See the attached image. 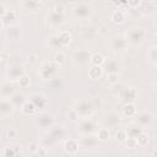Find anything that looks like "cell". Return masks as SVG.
<instances>
[{"label": "cell", "mask_w": 157, "mask_h": 157, "mask_svg": "<svg viewBox=\"0 0 157 157\" xmlns=\"http://www.w3.org/2000/svg\"><path fill=\"white\" fill-rule=\"evenodd\" d=\"M13 112V103L9 99L0 101V117H7Z\"/></svg>", "instance_id": "1"}, {"label": "cell", "mask_w": 157, "mask_h": 157, "mask_svg": "<svg viewBox=\"0 0 157 157\" xmlns=\"http://www.w3.org/2000/svg\"><path fill=\"white\" fill-rule=\"evenodd\" d=\"M144 37H145V32L141 29V28H134L131 32H130V42H132L134 44H139L144 40Z\"/></svg>", "instance_id": "2"}, {"label": "cell", "mask_w": 157, "mask_h": 157, "mask_svg": "<svg viewBox=\"0 0 157 157\" xmlns=\"http://www.w3.org/2000/svg\"><path fill=\"white\" fill-rule=\"evenodd\" d=\"M74 13H75V16L81 17V18L88 17V16L91 15V7L87 6V5H80V6H76V7L74 9Z\"/></svg>", "instance_id": "3"}, {"label": "cell", "mask_w": 157, "mask_h": 157, "mask_svg": "<svg viewBox=\"0 0 157 157\" xmlns=\"http://www.w3.org/2000/svg\"><path fill=\"white\" fill-rule=\"evenodd\" d=\"M90 58H91L90 52H86V50H80V52H76V54H75V60L81 64L87 63L90 60Z\"/></svg>", "instance_id": "4"}, {"label": "cell", "mask_w": 157, "mask_h": 157, "mask_svg": "<svg viewBox=\"0 0 157 157\" xmlns=\"http://www.w3.org/2000/svg\"><path fill=\"white\" fill-rule=\"evenodd\" d=\"M0 92H1L2 96L7 97V96H10V94H13L15 88H13V86H12L10 82H5V83L1 85V87H0Z\"/></svg>", "instance_id": "5"}, {"label": "cell", "mask_w": 157, "mask_h": 157, "mask_svg": "<svg viewBox=\"0 0 157 157\" xmlns=\"http://www.w3.org/2000/svg\"><path fill=\"white\" fill-rule=\"evenodd\" d=\"M92 108H93V107H90L87 103L83 102V103H81L80 105H77V108H75V110L77 112V114L80 113V114H82V115H87V114L91 113Z\"/></svg>", "instance_id": "6"}, {"label": "cell", "mask_w": 157, "mask_h": 157, "mask_svg": "<svg viewBox=\"0 0 157 157\" xmlns=\"http://www.w3.org/2000/svg\"><path fill=\"white\" fill-rule=\"evenodd\" d=\"M56 37H58V40H59V43L61 44V45H66L69 42H70V39H71V36H70V33L69 32H60L59 34H56Z\"/></svg>", "instance_id": "7"}, {"label": "cell", "mask_w": 157, "mask_h": 157, "mask_svg": "<svg viewBox=\"0 0 157 157\" xmlns=\"http://www.w3.org/2000/svg\"><path fill=\"white\" fill-rule=\"evenodd\" d=\"M88 75L91 78H98L101 75H102V67L99 65H93L90 71H88Z\"/></svg>", "instance_id": "8"}, {"label": "cell", "mask_w": 157, "mask_h": 157, "mask_svg": "<svg viewBox=\"0 0 157 157\" xmlns=\"http://www.w3.org/2000/svg\"><path fill=\"white\" fill-rule=\"evenodd\" d=\"M50 22L52 23H55V25H59V23H63L64 22V17H63V13H59V12H55L53 11L50 13V17H49Z\"/></svg>", "instance_id": "9"}, {"label": "cell", "mask_w": 157, "mask_h": 157, "mask_svg": "<svg viewBox=\"0 0 157 157\" xmlns=\"http://www.w3.org/2000/svg\"><path fill=\"white\" fill-rule=\"evenodd\" d=\"M32 103L36 105V107H42L45 104V98L42 96V94H34L32 97Z\"/></svg>", "instance_id": "10"}, {"label": "cell", "mask_w": 157, "mask_h": 157, "mask_svg": "<svg viewBox=\"0 0 157 157\" xmlns=\"http://www.w3.org/2000/svg\"><path fill=\"white\" fill-rule=\"evenodd\" d=\"M22 110L26 113V114H33L34 112H36V105L31 102H26V103H23V105H22Z\"/></svg>", "instance_id": "11"}, {"label": "cell", "mask_w": 157, "mask_h": 157, "mask_svg": "<svg viewBox=\"0 0 157 157\" xmlns=\"http://www.w3.org/2000/svg\"><path fill=\"white\" fill-rule=\"evenodd\" d=\"M90 60L93 63V65H101V64L104 61V58H103L102 54L96 53V54H93V55L90 58Z\"/></svg>", "instance_id": "12"}, {"label": "cell", "mask_w": 157, "mask_h": 157, "mask_svg": "<svg viewBox=\"0 0 157 157\" xmlns=\"http://www.w3.org/2000/svg\"><path fill=\"white\" fill-rule=\"evenodd\" d=\"M77 147H78V145H77V142L74 141V140H70V141H67V142L65 144V148H66L67 151H70V152H75V151L77 150Z\"/></svg>", "instance_id": "13"}, {"label": "cell", "mask_w": 157, "mask_h": 157, "mask_svg": "<svg viewBox=\"0 0 157 157\" xmlns=\"http://www.w3.org/2000/svg\"><path fill=\"white\" fill-rule=\"evenodd\" d=\"M124 12L123 11H115L113 15H112V20L114 22H123L124 21Z\"/></svg>", "instance_id": "14"}, {"label": "cell", "mask_w": 157, "mask_h": 157, "mask_svg": "<svg viewBox=\"0 0 157 157\" xmlns=\"http://www.w3.org/2000/svg\"><path fill=\"white\" fill-rule=\"evenodd\" d=\"M126 47V40L123 38H117L114 40V48L115 49H124Z\"/></svg>", "instance_id": "15"}, {"label": "cell", "mask_w": 157, "mask_h": 157, "mask_svg": "<svg viewBox=\"0 0 157 157\" xmlns=\"http://www.w3.org/2000/svg\"><path fill=\"white\" fill-rule=\"evenodd\" d=\"M135 113V108H134V105H131V104H126L125 107H124V114L125 115H132Z\"/></svg>", "instance_id": "16"}, {"label": "cell", "mask_w": 157, "mask_h": 157, "mask_svg": "<svg viewBox=\"0 0 157 157\" xmlns=\"http://www.w3.org/2000/svg\"><path fill=\"white\" fill-rule=\"evenodd\" d=\"M109 137V131L107 129H101L98 132V139L101 140H107Z\"/></svg>", "instance_id": "17"}, {"label": "cell", "mask_w": 157, "mask_h": 157, "mask_svg": "<svg viewBox=\"0 0 157 157\" xmlns=\"http://www.w3.org/2000/svg\"><path fill=\"white\" fill-rule=\"evenodd\" d=\"M18 82H20V86L26 87V86H28V85H29V78H28L27 76L22 75V76L20 77V80H18Z\"/></svg>", "instance_id": "18"}, {"label": "cell", "mask_w": 157, "mask_h": 157, "mask_svg": "<svg viewBox=\"0 0 157 157\" xmlns=\"http://www.w3.org/2000/svg\"><path fill=\"white\" fill-rule=\"evenodd\" d=\"M65 60H66V55H65V54H63V53H58V54L55 55V61H56V63L61 64V63H64Z\"/></svg>", "instance_id": "19"}, {"label": "cell", "mask_w": 157, "mask_h": 157, "mask_svg": "<svg viewBox=\"0 0 157 157\" xmlns=\"http://www.w3.org/2000/svg\"><path fill=\"white\" fill-rule=\"evenodd\" d=\"M107 66L109 67V72H117L118 65H117L114 61H109V63H107Z\"/></svg>", "instance_id": "20"}, {"label": "cell", "mask_w": 157, "mask_h": 157, "mask_svg": "<svg viewBox=\"0 0 157 157\" xmlns=\"http://www.w3.org/2000/svg\"><path fill=\"white\" fill-rule=\"evenodd\" d=\"M108 81H109L110 83L117 82V81H118V74H117V72H110V74H109V78H108Z\"/></svg>", "instance_id": "21"}, {"label": "cell", "mask_w": 157, "mask_h": 157, "mask_svg": "<svg viewBox=\"0 0 157 157\" xmlns=\"http://www.w3.org/2000/svg\"><path fill=\"white\" fill-rule=\"evenodd\" d=\"M129 4H131V5H136V4H139V0H129Z\"/></svg>", "instance_id": "22"}, {"label": "cell", "mask_w": 157, "mask_h": 157, "mask_svg": "<svg viewBox=\"0 0 157 157\" xmlns=\"http://www.w3.org/2000/svg\"><path fill=\"white\" fill-rule=\"evenodd\" d=\"M131 92H132V96H135V91H134V90H132V91H131ZM125 96H126V97H130V94H129V93H128V91H125ZM132 96H131V98H134V97H132Z\"/></svg>", "instance_id": "23"}, {"label": "cell", "mask_w": 157, "mask_h": 157, "mask_svg": "<svg viewBox=\"0 0 157 157\" xmlns=\"http://www.w3.org/2000/svg\"><path fill=\"white\" fill-rule=\"evenodd\" d=\"M1 27H2V21L0 20V28H1Z\"/></svg>", "instance_id": "24"}, {"label": "cell", "mask_w": 157, "mask_h": 157, "mask_svg": "<svg viewBox=\"0 0 157 157\" xmlns=\"http://www.w3.org/2000/svg\"><path fill=\"white\" fill-rule=\"evenodd\" d=\"M33 1H34V2H38V1H40V0H33Z\"/></svg>", "instance_id": "25"}]
</instances>
